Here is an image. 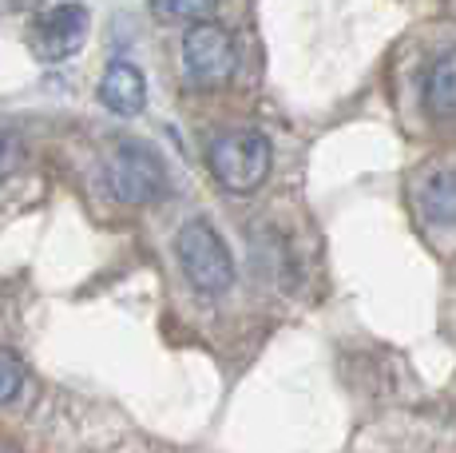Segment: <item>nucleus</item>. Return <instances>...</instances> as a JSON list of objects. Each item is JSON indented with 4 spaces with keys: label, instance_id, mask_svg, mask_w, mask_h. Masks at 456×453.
Masks as SVG:
<instances>
[{
    "label": "nucleus",
    "instance_id": "6e6552de",
    "mask_svg": "<svg viewBox=\"0 0 456 453\" xmlns=\"http://www.w3.org/2000/svg\"><path fill=\"white\" fill-rule=\"evenodd\" d=\"M425 211L433 223H456V171H441L425 187Z\"/></svg>",
    "mask_w": 456,
    "mask_h": 453
},
{
    "label": "nucleus",
    "instance_id": "0eeeda50",
    "mask_svg": "<svg viewBox=\"0 0 456 453\" xmlns=\"http://www.w3.org/2000/svg\"><path fill=\"white\" fill-rule=\"evenodd\" d=\"M425 108L433 116H456V48H449L433 64L425 80Z\"/></svg>",
    "mask_w": 456,
    "mask_h": 453
},
{
    "label": "nucleus",
    "instance_id": "f257e3e1",
    "mask_svg": "<svg viewBox=\"0 0 456 453\" xmlns=\"http://www.w3.org/2000/svg\"><path fill=\"white\" fill-rule=\"evenodd\" d=\"M103 183L119 203L147 207L155 199H163L167 191V168L163 160L139 139H119L103 155Z\"/></svg>",
    "mask_w": 456,
    "mask_h": 453
},
{
    "label": "nucleus",
    "instance_id": "1a4fd4ad",
    "mask_svg": "<svg viewBox=\"0 0 456 453\" xmlns=\"http://www.w3.org/2000/svg\"><path fill=\"white\" fill-rule=\"evenodd\" d=\"M218 0H151V12L155 21L163 24H199V21H210Z\"/></svg>",
    "mask_w": 456,
    "mask_h": 453
},
{
    "label": "nucleus",
    "instance_id": "423d86ee",
    "mask_svg": "<svg viewBox=\"0 0 456 453\" xmlns=\"http://www.w3.org/2000/svg\"><path fill=\"white\" fill-rule=\"evenodd\" d=\"M100 103L108 111H116V116H139L147 103L143 72H139L135 64H127V60L108 64V72H103V80H100Z\"/></svg>",
    "mask_w": 456,
    "mask_h": 453
},
{
    "label": "nucleus",
    "instance_id": "7ed1b4c3",
    "mask_svg": "<svg viewBox=\"0 0 456 453\" xmlns=\"http://www.w3.org/2000/svg\"><path fill=\"white\" fill-rule=\"evenodd\" d=\"M210 171L226 191H254L270 176V139L262 132H226L210 144Z\"/></svg>",
    "mask_w": 456,
    "mask_h": 453
},
{
    "label": "nucleus",
    "instance_id": "39448f33",
    "mask_svg": "<svg viewBox=\"0 0 456 453\" xmlns=\"http://www.w3.org/2000/svg\"><path fill=\"white\" fill-rule=\"evenodd\" d=\"M87 37V8L84 4H56L32 24L28 40H32V52L48 64L56 60H68L76 56Z\"/></svg>",
    "mask_w": 456,
    "mask_h": 453
},
{
    "label": "nucleus",
    "instance_id": "f03ea898",
    "mask_svg": "<svg viewBox=\"0 0 456 453\" xmlns=\"http://www.w3.org/2000/svg\"><path fill=\"white\" fill-rule=\"evenodd\" d=\"M175 255L187 275V283L199 294H223L234 283V259L226 251V243L218 239V231L203 219H191L175 239Z\"/></svg>",
    "mask_w": 456,
    "mask_h": 453
},
{
    "label": "nucleus",
    "instance_id": "20e7f679",
    "mask_svg": "<svg viewBox=\"0 0 456 453\" xmlns=\"http://www.w3.org/2000/svg\"><path fill=\"white\" fill-rule=\"evenodd\" d=\"M234 60H239V52H234V40L223 24L199 21V24H191L187 37H183V64H187V72L195 76L199 84L226 80V76L234 72Z\"/></svg>",
    "mask_w": 456,
    "mask_h": 453
}]
</instances>
